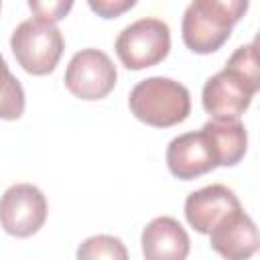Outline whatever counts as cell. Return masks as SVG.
<instances>
[{
    "label": "cell",
    "instance_id": "obj_1",
    "mask_svg": "<svg viewBox=\"0 0 260 260\" xmlns=\"http://www.w3.org/2000/svg\"><path fill=\"white\" fill-rule=\"evenodd\" d=\"M260 89L256 45L248 43L238 47L228 59L225 67L211 75L201 91L203 110L215 120L240 118L252 104Z\"/></svg>",
    "mask_w": 260,
    "mask_h": 260
},
{
    "label": "cell",
    "instance_id": "obj_2",
    "mask_svg": "<svg viewBox=\"0 0 260 260\" xmlns=\"http://www.w3.org/2000/svg\"><path fill=\"white\" fill-rule=\"evenodd\" d=\"M130 112L136 120L154 128H171L191 114L189 89L171 77H148L138 81L128 95Z\"/></svg>",
    "mask_w": 260,
    "mask_h": 260
},
{
    "label": "cell",
    "instance_id": "obj_3",
    "mask_svg": "<svg viewBox=\"0 0 260 260\" xmlns=\"http://www.w3.org/2000/svg\"><path fill=\"white\" fill-rule=\"evenodd\" d=\"M10 49L18 65L30 75H49L55 71L65 41L55 22L41 18L22 20L10 37Z\"/></svg>",
    "mask_w": 260,
    "mask_h": 260
},
{
    "label": "cell",
    "instance_id": "obj_4",
    "mask_svg": "<svg viewBox=\"0 0 260 260\" xmlns=\"http://www.w3.org/2000/svg\"><path fill=\"white\" fill-rule=\"evenodd\" d=\"M120 63L130 71H140L160 63L171 51V30L160 18H140L116 37L114 43Z\"/></svg>",
    "mask_w": 260,
    "mask_h": 260
},
{
    "label": "cell",
    "instance_id": "obj_5",
    "mask_svg": "<svg viewBox=\"0 0 260 260\" xmlns=\"http://www.w3.org/2000/svg\"><path fill=\"white\" fill-rule=\"evenodd\" d=\"M116 79V65L100 49L77 51L65 69V87L85 102L104 100L114 89Z\"/></svg>",
    "mask_w": 260,
    "mask_h": 260
},
{
    "label": "cell",
    "instance_id": "obj_6",
    "mask_svg": "<svg viewBox=\"0 0 260 260\" xmlns=\"http://www.w3.org/2000/svg\"><path fill=\"white\" fill-rule=\"evenodd\" d=\"M47 199L30 183H16L0 197V225L14 238L35 236L47 221Z\"/></svg>",
    "mask_w": 260,
    "mask_h": 260
},
{
    "label": "cell",
    "instance_id": "obj_7",
    "mask_svg": "<svg viewBox=\"0 0 260 260\" xmlns=\"http://www.w3.org/2000/svg\"><path fill=\"white\" fill-rule=\"evenodd\" d=\"M209 246L228 260H246L256 254L260 246L258 228L254 219L240 207L225 213L209 230Z\"/></svg>",
    "mask_w": 260,
    "mask_h": 260
},
{
    "label": "cell",
    "instance_id": "obj_8",
    "mask_svg": "<svg viewBox=\"0 0 260 260\" xmlns=\"http://www.w3.org/2000/svg\"><path fill=\"white\" fill-rule=\"evenodd\" d=\"M167 167L173 177L181 181H193L217 169L215 152L203 134L199 132H185L175 136L167 146Z\"/></svg>",
    "mask_w": 260,
    "mask_h": 260
},
{
    "label": "cell",
    "instance_id": "obj_9",
    "mask_svg": "<svg viewBox=\"0 0 260 260\" xmlns=\"http://www.w3.org/2000/svg\"><path fill=\"white\" fill-rule=\"evenodd\" d=\"M240 199L225 185H207L187 195L185 219L197 234H209V230L232 209L240 207Z\"/></svg>",
    "mask_w": 260,
    "mask_h": 260
},
{
    "label": "cell",
    "instance_id": "obj_10",
    "mask_svg": "<svg viewBox=\"0 0 260 260\" xmlns=\"http://www.w3.org/2000/svg\"><path fill=\"white\" fill-rule=\"evenodd\" d=\"M142 256L146 260H185L189 256V234L185 228L169 215L148 221L140 236Z\"/></svg>",
    "mask_w": 260,
    "mask_h": 260
},
{
    "label": "cell",
    "instance_id": "obj_11",
    "mask_svg": "<svg viewBox=\"0 0 260 260\" xmlns=\"http://www.w3.org/2000/svg\"><path fill=\"white\" fill-rule=\"evenodd\" d=\"M203 134L207 136L217 165L219 167H236L248 148V132L240 118L232 120H209L201 126Z\"/></svg>",
    "mask_w": 260,
    "mask_h": 260
},
{
    "label": "cell",
    "instance_id": "obj_12",
    "mask_svg": "<svg viewBox=\"0 0 260 260\" xmlns=\"http://www.w3.org/2000/svg\"><path fill=\"white\" fill-rule=\"evenodd\" d=\"M250 0H193L189 4L199 18L228 35H232L234 24L244 18Z\"/></svg>",
    "mask_w": 260,
    "mask_h": 260
},
{
    "label": "cell",
    "instance_id": "obj_13",
    "mask_svg": "<svg viewBox=\"0 0 260 260\" xmlns=\"http://www.w3.org/2000/svg\"><path fill=\"white\" fill-rule=\"evenodd\" d=\"M24 114V89L0 55V120H18Z\"/></svg>",
    "mask_w": 260,
    "mask_h": 260
},
{
    "label": "cell",
    "instance_id": "obj_14",
    "mask_svg": "<svg viewBox=\"0 0 260 260\" xmlns=\"http://www.w3.org/2000/svg\"><path fill=\"white\" fill-rule=\"evenodd\" d=\"M77 258L79 260H95V258H112V260H126L128 250L122 244L120 238L114 236H91L87 238L79 248H77Z\"/></svg>",
    "mask_w": 260,
    "mask_h": 260
},
{
    "label": "cell",
    "instance_id": "obj_15",
    "mask_svg": "<svg viewBox=\"0 0 260 260\" xmlns=\"http://www.w3.org/2000/svg\"><path fill=\"white\" fill-rule=\"evenodd\" d=\"M26 2L35 18L47 22H59L71 12L75 0H26Z\"/></svg>",
    "mask_w": 260,
    "mask_h": 260
},
{
    "label": "cell",
    "instance_id": "obj_16",
    "mask_svg": "<svg viewBox=\"0 0 260 260\" xmlns=\"http://www.w3.org/2000/svg\"><path fill=\"white\" fill-rule=\"evenodd\" d=\"M93 14L102 18H118L130 8H134L136 0H87Z\"/></svg>",
    "mask_w": 260,
    "mask_h": 260
},
{
    "label": "cell",
    "instance_id": "obj_17",
    "mask_svg": "<svg viewBox=\"0 0 260 260\" xmlns=\"http://www.w3.org/2000/svg\"><path fill=\"white\" fill-rule=\"evenodd\" d=\"M0 8H2V0H0Z\"/></svg>",
    "mask_w": 260,
    "mask_h": 260
}]
</instances>
